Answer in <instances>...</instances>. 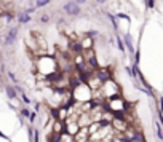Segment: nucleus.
<instances>
[{"label":"nucleus","mask_w":163,"mask_h":142,"mask_svg":"<svg viewBox=\"0 0 163 142\" xmlns=\"http://www.w3.org/2000/svg\"><path fill=\"white\" fill-rule=\"evenodd\" d=\"M40 21H42L43 24H46L48 21H50V16H46V15H45V16H42V19H40Z\"/></svg>","instance_id":"nucleus-25"},{"label":"nucleus","mask_w":163,"mask_h":142,"mask_svg":"<svg viewBox=\"0 0 163 142\" xmlns=\"http://www.w3.org/2000/svg\"><path fill=\"white\" fill-rule=\"evenodd\" d=\"M91 122H93V120H91V117H90V113H88V112H82V113H79L77 123H79L80 128H87Z\"/></svg>","instance_id":"nucleus-9"},{"label":"nucleus","mask_w":163,"mask_h":142,"mask_svg":"<svg viewBox=\"0 0 163 142\" xmlns=\"http://www.w3.org/2000/svg\"><path fill=\"white\" fill-rule=\"evenodd\" d=\"M16 38H18V27H11V29H10V32L6 34L5 45H6V46L13 45V43H15V42H16Z\"/></svg>","instance_id":"nucleus-11"},{"label":"nucleus","mask_w":163,"mask_h":142,"mask_svg":"<svg viewBox=\"0 0 163 142\" xmlns=\"http://www.w3.org/2000/svg\"><path fill=\"white\" fill-rule=\"evenodd\" d=\"M51 131H53V133H56V134L64 133V122H59V120H56V118H54L53 126H51Z\"/></svg>","instance_id":"nucleus-13"},{"label":"nucleus","mask_w":163,"mask_h":142,"mask_svg":"<svg viewBox=\"0 0 163 142\" xmlns=\"http://www.w3.org/2000/svg\"><path fill=\"white\" fill-rule=\"evenodd\" d=\"M134 59H136V61H134V64H139V59H141V54H139V51L134 53Z\"/></svg>","instance_id":"nucleus-24"},{"label":"nucleus","mask_w":163,"mask_h":142,"mask_svg":"<svg viewBox=\"0 0 163 142\" xmlns=\"http://www.w3.org/2000/svg\"><path fill=\"white\" fill-rule=\"evenodd\" d=\"M87 85L91 88V91H94V89H99L101 88V85H102V80L99 78V77L96 75V72L93 70L88 77H87Z\"/></svg>","instance_id":"nucleus-6"},{"label":"nucleus","mask_w":163,"mask_h":142,"mask_svg":"<svg viewBox=\"0 0 163 142\" xmlns=\"http://www.w3.org/2000/svg\"><path fill=\"white\" fill-rule=\"evenodd\" d=\"M21 99H23V102H26V104H29V102H31V99H29V97H27V96H26L24 93H23V94H21Z\"/></svg>","instance_id":"nucleus-23"},{"label":"nucleus","mask_w":163,"mask_h":142,"mask_svg":"<svg viewBox=\"0 0 163 142\" xmlns=\"http://www.w3.org/2000/svg\"><path fill=\"white\" fill-rule=\"evenodd\" d=\"M99 89H101V93H102V97H104V99H109V97H112V96L122 94V91H120L118 83H117L114 78H107V80H104Z\"/></svg>","instance_id":"nucleus-4"},{"label":"nucleus","mask_w":163,"mask_h":142,"mask_svg":"<svg viewBox=\"0 0 163 142\" xmlns=\"http://www.w3.org/2000/svg\"><path fill=\"white\" fill-rule=\"evenodd\" d=\"M106 109L109 112H112L114 115L123 117L126 112H130V104L122 97V94H117V96L106 99Z\"/></svg>","instance_id":"nucleus-2"},{"label":"nucleus","mask_w":163,"mask_h":142,"mask_svg":"<svg viewBox=\"0 0 163 142\" xmlns=\"http://www.w3.org/2000/svg\"><path fill=\"white\" fill-rule=\"evenodd\" d=\"M110 125H112V128H114V131H115V133H123L126 128L130 126V123L126 122L123 117H118V115H114V118H112Z\"/></svg>","instance_id":"nucleus-5"},{"label":"nucleus","mask_w":163,"mask_h":142,"mask_svg":"<svg viewBox=\"0 0 163 142\" xmlns=\"http://www.w3.org/2000/svg\"><path fill=\"white\" fill-rule=\"evenodd\" d=\"M3 13H5V11H3V8H2V6H0V15H3Z\"/></svg>","instance_id":"nucleus-31"},{"label":"nucleus","mask_w":163,"mask_h":142,"mask_svg":"<svg viewBox=\"0 0 163 142\" xmlns=\"http://www.w3.org/2000/svg\"><path fill=\"white\" fill-rule=\"evenodd\" d=\"M35 64V77L39 80H48L53 74H56L59 70L58 62H56V58L51 54H42V56H35L34 59Z\"/></svg>","instance_id":"nucleus-1"},{"label":"nucleus","mask_w":163,"mask_h":142,"mask_svg":"<svg viewBox=\"0 0 163 142\" xmlns=\"http://www.w3.org/2000/svg\"><path fill=\"white\" fill-rule=\"evenodd\" d=\"M70 89H72L74 102L82 104V102H87V101H91V99H93V91H91V88L87 85V82H79Z\"/></svg>","instance_id":"nucleus-3"},{"label":"nucleus","mask_w":163,"mask_h":142,"mask_svg":"<svg viewBox=\"0 0 163 142\" xmlns=\"http://www.w3.org/2000/svg\"><path fill=\"white\" fill-rule=\"evenodd\" d=\"M118 18H122V19H126V21H130V18L126 16V15H123V13H120V15H118Z\"/></svg>","instance_id":"nucleus-26"},{"label":"nucleus","mask_w":163,"mask_h":142,"mask_svg":"<svg viewBox=\"0 0 163 142\" xmlns=\"http://www.w3.org/2000/svg\"><path fill=\"white\" fill-rule=\"evenodd\" d=\"M35 11V8H27V10H24V13H27V15H31V13H34Z\"/></svg>","instance_id":"nucleus-27"},{"label":"nucleus","mask_w":163,"mask_h":142,"mask_svg":"<svg viewBox=\"0 0 163 142\" xmlns=\"http://www.w3.org/2000/svg\"><path fill=\"white\" fill-rule=\"evenodd\" d=\"M93 45H94V40H93V37H90L88 34L85 35V37L82 38V42H80V46H82V49H88V48H93Z\"/></svg>","instance_id":"nucleus-12"},{"label":"nucleus","mask_w":163,"mask_h":142,"mask_svg":"<svg viewBox=\"0 0 163 142\" xmlns=\"http://www.w3.org/2000/svg\"><path fill=\"white\" fill-rule=\"evenodd\" d=\"M8 77H10V78H11L13 82H16V77H15V74H11V72H10V74H8Z\"/></svg>","instance_id":"nucleus-28"},{"label":"nucleus","mask_w":163,"mask_h":142,"mask_svg":"<svg viewBox=\"0 0 163 142\" xmlns=\"http://www.w3.org/2000/svg\"><path fill=\"white\" fill-rule=\"evenodd\" d=\"M62 10H64V13H66V15H69V16H79L80 13H82L80 5L77 3V2H67Z\"/></svg>","instance_id":"nucleus-7"},{"label":"nucleus","mask_w":163,"mask_h":142,"mask_svg":"<svg viewBox=\"0 0 163 142\" xmlns=\"http://www.w3.org/2000/svg\"><path fill=\"white\" fill-rule=\"evenodd\" d=\"M48 3H50V0H37V2H35V6H37V8H42V6H45Z\"/></svg>","instance_id":"nucleus-19"},{"label":"nucleus","mask_w":163,"mask_h":142,"mask_svg":"<svg viewBox=\"0 0 163 142\" xmlns=\"http://www.w3.org/2000/svg\"><path fill=\"white\" fill-rule=\"evenodd\" d=\"M21 115H23V117H29L31 115V110L29 109H23V110H21Z\"/></svg>","instance_id":"nucleus-21"},{"label":"nucleus","mask_w":163,"mask_h":142,"mask_svg":"<svg viewBox=\"0 0 163 142\" xmlns=\"http://www.w3.org/2000/svg\"><path fill=\"white\" fill-rule=\"evenodd\" d=\"M96 2H98V3H101V5H102V3H106V0H96Z\"/></svg>","instance_id":"nucleus-29"},{"label":"nucleus","mask_w":163,"mask_h":142,"mask_svg":"<svg viewBox=\"0 0 163 142\" xmlns=\"http://www.w3.org/2000/svg\"><path fill=\"white\" fill-rule=\"evenodd\" d=\"M123 42H125V46H126V49H128V51H131V53H134V48H133V40H131V37L128 34L125 35L123 37Z\"/></svg>","instance_id":"nucleus-14"},{"label":"nucleus","mask_w":163,"mask_h":142,"mask_svg":"<svg viewBox=\"0 0 163 142\" xmlns=\"http://www.w3.org/2000/svg\"><path fill=\"white\" fill-rule=\"evenodd\" d=\"M79 129H80V126H79V123H77L75 120L66 118V122H64V131H66V133H69L70 136H75Z\"/></svg>","instance_id":"nucleus-8"},{"label":"nucleus","mask_w":163,"mask_h":142,"mask_svg":"<svg viewBox=\"0 0 163 142\" xmlns=\"http://www.w3.org/2000/svg\"><path fill=\"white\" fill-rule=\"evenodd\" d=\"M18 23H21V24L31 23V15H27V13H21V15L18 16Z\"/></svg>","instance_id":"nucleus-16"},{"label":"nucleus","mask_w":163,"mask_h":142,"mask_svg":"<svg viewBox=\"0 0 163 142\" xmlns=\"http://www.w3.org/2000/svg\"><path fill=\"white\" fill-rule=\"evenodd\" d=\"M5 91H6V94H8L10 99H16L18 97V93H16V88L15 86H6Z\"/></svg>","instance_id":"nucleus-17"},{"label":"nucleus","mask_w":163,"mask_h":142,"mask_svg":"<svg viewBox=\"0 0 163 142\" xmlns=\"http://www.w3.org/2000/svg\"><path fill=\"white\" fill-rule=\"evenodd\" d=\"M58 142H74V136H70L69 133H61L59 134V139H58Z\"/></svg>","instance_id":"nucleus-15"},{"label":"nucleus","mask_w":163,"mask_h":142,"mask_svg":"<svg viewBox=\"0 0 163 142\" xmlns=\"http://www.w3.org/2000/svg\"><path fill=\"white\" fill-rule=\"evenodd\" d=\"M155 131H157V137H158L160 140H163V131H161V125L155 123Z\"/></svg>","instance_id":"nucleus-18"},{"label":"nucleus","mask_w":163,"mask_h":142,"mask_svg":"<svg viewBox=\"0 0 163 142\" xmlns=\"http://www.w3.org/2000/svg\"><path fill=\"white\" fill-rule=\"evenodd\" d=\"M90 137V133H88V128H80L77 134L74 136V142H87Z\"/></svg>","instance_id":"nucleus-10"},{"label":"nucleus","mask_w":163,"mask_h":142,"mask_svg":"<svg viewBox=\"0 0 163 142\" xmlns=\"http://www.w3.org/2000/svg\"><path fill=\"white\" fill-rule=\"evenodd\" d=\"M75 2H77V3L80 5V3H85V0H75Z\"/></svg>","instance_id":"nucleus-30"},{"label":"nucleus","mask_w":163,"mask_h":142,"mask_svg":"<svg viewBox=\"0 0 163 142\" xmlns=\"http://www.w3.org/2000/svg\"><path fill=\"white\" fill-rule=\"evenodd\" d=\"M117 45H118L120 51H125V43H123V40L120 38V37H117Z\"/></svg>","instance_id":"nucleus-20"},{"label":"nucleus","mask_w":163,"mask_h":142,"mask_svg":"<svg viewBox=\"0 0 163 142\" xmlns=\"http://www.w3.org/2000/svg\"><path fill=\"white\" fill-rule=\"evenodd\" d=\"M146 3H147L149 8H154V6H155V0H146Z\"/></svg>","instance_id":"nucleus-22"}]
</instances>
